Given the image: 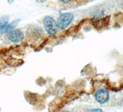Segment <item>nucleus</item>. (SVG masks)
<instances>
[{
	"label": "nucleus",
	"mask_w": 123,
	"mask_h": 112,
	"mask_svg": "<svg viewBox=\"0 0 123 112\" xmlns=\"http://www.w3.org/2000/svg\"><path fill=\"white\" fill-rule=\"evenodd\" d=\"M43 25L46 31L49 35H54L59 31V27L57 23L50 16H46L44 18Z\"/></svg>",
	"instance_id": "obj_1"
},
{
	"label": "nucleus",
	"mask_w": 123,
	"mask_h": 112,
	"mask_svg": "<svg viewBox=\"0 0 123 112\" xmlns=\"http://www.w3.org/2000/svg\"><path fill=\"white\" fill-rule=\"evenodd\" d=\"M74 16L71 13H64L59 17L58 19L57 24L59 27L61 29L67 28L70 24L73 21Z\"/></svg>",
	"instance_id": "obj_2"
},
{
	"label": "nucleus",
	"mask_w": 123,
	"mask_h": 112,
	"mask_svg": "<svg viewBox=\"0 0 123 112\" xmlns=\"http://www.w3.org/2000/svg\"><path fill=\"white\" fill-rule=\"evenodd\" d=\"M8 39L13 43H20L24 39V34L18 29L12 30L7 33Z\"/></svg>",
	"instance_id": "obj_3"
},
{
	"label": "nucleus",
	"mask_w": 123,
	"mask_h": 112,
	"mask_svg": "<svg viewBox=\"0 0 123 112\" xmlns=\"http://www.w3.org/2000/svg\"><path fill=\"white\" fill-rule=\"evenodd\" d=\"M96 100L100 104H105L109 99V94L108 91L104 89H100L96 91L95 94Z\"/></svg>",
	"instance_id": "obj_4"
},
{
	"label": "nucleus",
	"mask_w": 123,
	"mask_h": 112,
	"mask_svg": "<svg viewBox=\"0 0 123 112\" xmlns=\"http://www.w3.org/2000/svg\"><path fill=\"white\" fill-rule=\"evenodd\" d=\"M9 18L7 16L0 17V32H3V30L8 24Z\"/></svg>",
	"instance_id": "obj_5"
},
{
	"label": "nucleus",
	"mask_w": 123,
	"mask_h": 112,
	"mask_svg": "<svg viewBox=\"0 0 123 112\" xmlns=\"http://www.w3.org/2000/svg\"><path fill=\"white\" fill-rule=\"evenodd\" d=\"M18 21L19 20H15L14 22H11V24H8L7 25H6L5 28L3 30V32H7V31H10L12 30L13 28L17 25V24L18 23Z\"/></svg>",
	"instance_id": "obj_6"
},
{
	"label": "nucleus",
	"mask_w": 123,
	"mask_h": 112,
	"mask_svg": "<svg viewBox=\"0 0 123 112\" xmlns=\"http://www.w3.org/2000/svg\"><path fill=\"white\" fill-rule=\"evenodd\" d=\"M60 1L62 2L63 4H67L71 1V0H60Z\"/></svg>",
	"instance_id": "obj_7"
},
{
	"label": "nucleus",
	"mask_w": 123,
	"mask_h": 112,
	"mask_svg": "<svg viewBox=\"0 0 123 112\" xmlns=\"http://www.w3.org/2000/svg\"><path fill=\"white\" fill-rule=\"evenodd\" d=\"M91 112H102V110L100 109H94L92 110L91 111Z\"/></svg>",
	"instance_id": "obj_8"
},
{
	"label": "nucleus",
	"mask_w": 123,
	"mask_h": 112,
	"mask_svg": "<svg viewBox=\"0 0 123 112\" xmlns=\"http://www.w3.org/2000/svg\"><path fill=\"white\" fill-rule=\"evenodd\" d=\"M47 0H36V1L38 2L39 3H43L44 2H46Z\"/></svg>",
	"instance_id": "obj_9"
},
{
	"label": "nucleus",
	"mask_w": 123,
	"mask_h": 112,
	"mask_svg": "<svg viewBox=\"0 0 123 112\" xmlns=\"http://www.w3.org/2000/svg\"><path fill=\"white\" fill-rule=\"evenodd\" d=\"M14 0H7V2H8L9 4H12L13 3H14Z\"/></svg>",
	"instance_id": "obj_10"
},
{
	"label": "nucleus",
	"mask_w": 123,
	"mask_h": 112,
	"mask_svg": "<svg viewBox=\"0 0 123 112\" xmlns=\"http://www.w3.org/2000/svg\"></svg>",
	"instance_id": "obj_11"
}]
</instances>
